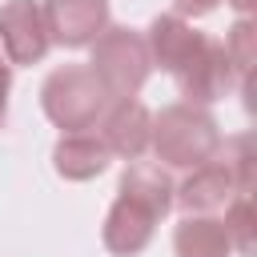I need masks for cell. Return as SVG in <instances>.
I'll return each mask as SVG.
<instances>
[{
  "instance_id": "6da1fadb",
  "label": "cell",
  "mask_w": 257,
  "mask_h": 257,
  "mask_svg": "<svg viewBox=\"0 0 257 257\" xmlns=\"http://www.w3.org/2000/svg\"><path fill=\"white\" fill-rule=\"evenodd\" d=\"M173 209V181L161 165H149V161H133L124 173H120V189H116V201L104 217V249L116 253V257H137L161 217Z\"/></svg>"
},
{
  "instance_id": "7a4b0ae2",
  "label": "cell",
  "mask_w": 257,
  "mask_h": 257,
  "mask_svg": "<svg viewBox=\"0 0 257 257\" xmlns=\"http://www.w3.org/2000/svg\"><path fill=\"white\" fill-rule=\"evenodd\" d=\"M149 149L169 169H197L221 153V128L205 108L181 100V104H169L153 116Z\"/></svg>"
},
{
  "instance_id": "3957f363",
  "label": "cell",
  "mask_w": 257,
  "mask_h": 257,
  "mask_svg": "<svg viewBox=\"0 0 257 257\" xmlns=\"http://www.w3.org/2000/svg\"><path fill=\"white\" fill-rule=\"evenodd\" d=\"M40 104H44V116L60 133H88V128H96V120L104 116L112 96L104 92V84L96 80V72L88 64H64L44 80Z\"/></svg>"
},
{
  "instance_id": "277c9868",
  "label": "cell",
  "mask_w": 257,
  "mask_h": 257,
  "mask_svg": "<svg viewBox=\"0 0 257 257\" xmlns=\"http://www.w3.org/2000/svg\"><path fill=\"white\" fill-rule=\"evenodd\" d=\"M92 60L88 68L96 72V80L104 84V92L112 100H133L149 72H153V60H149V48H145V36L133 32V28H104L92 44Z\"/></svg>"
},
{
  "instance_id": "5b68a950",
  "label": "cell",
  "mask_w": 257,
  "mask_h": 257,
  "mask_svg": "<svg viewBox=\"0 0 257 257\" xmlns=\"http://www.w3.org/2000/svg\"><path fill=\"white\" fill-rule=\"evenodd\" d=\"M177 76V88H181V96H185V104H213V100H221L229 88H233V68H229V56H225V44L221 40H213V36H205L201 44H197V52L173 72Z\"/></svg>"
},
{
  "instance_id": "8992f818",
  "label": "cell",
  "mask_w": 257,
  "mask_h": 257,
  "mask_svg": "<svg viewBox=\"0 0 257 257\" xmlns=\"http://www.w3.org/2000/svg\"><path fill=\"white\" fill-rule=\"evenodd\" d=\"M52 48L44 12L32 0H4L0 4V52L8 64H36Z\"/></svg>"
},
{
  "instance_id": "52a82bcc",
  "label": "cell",
  "mask_w": 257,
  "mask_h": 257,
  "mask_svg": "<svg viewBox=\"0 0 257 257\" xmlns=\"http://www.w3.org/2000/svg\"><path fill=\"white\" fill-rule=\"evenodd\" d=\"M48 40L60 48H88L108 28V0H44Z\"/></svg>"
},
{
  "instance_id": "ba28073f",
  "label": "cell",
  "mask_w": 257,
  "mask_h": 257,
  "mask_svg": "<svg viewBox=\"0 0 257 257\" xmlns=\"http://www.w3.org/2000/svg\"><path fill=\"white\" fill-rule=\"evenodd\" d=\"M100 141L108 153L124 161H141L153 141V112L141 100H112V108H104L100 116Z\"/></svg>"
},
{
  "instance_id": "9c48e42d",
  "label": "cell",
  "mask_w": 257,
  "mask_h": 257,
  "mask_svg": "<svg viewBox=\"0 0 257 257\" xmlns=\"http://www.w3.org/2000/svg\"><path fill=\"white\" fill-rule=\"evenodd\" d=\"M233 197H237V185H233L225 161H217V157L197 165V169H189V177L173 189V205H181L185 213H201V217L221 209V205H229Z\"/></svg>"
},
{
  "instance_id": "30bf717a",
  "label": "cell",
  "mask_w": 257,
  "mask_h": 257,
  "mask_svg": "<svg viewBox=\"0 0 257 257\" xmlns=\"http://www.w3.org/2000/svg\"><path fill=\"white\" fill-rule=\"evenodd\" d=\"M201 40H205V32H197V28H193L185 16H177V12L157 16V20L149 24V32H145L149 60H153L157 68H165V72H177V68L197 52Z\"/></svg>"
},
{
  "instance_id": "8fae6325",
  "label": "cell",
  "mask_w": 257,
  "mask_h": 257,
  "mask_svg": "<svg viewBox=\"0 0 257 257\" xmlns=\"http://www.w3.org/2000/svg\"><path fill=\"white\" fill-rule=\"evenodd\" d=\"M108 149L96 133H64L52 149V169L64 181H92L108 169Z\"/></svg>"
},
{
  "instance_id": "7c38bea8",
  "label": "cell",
  "mask_w": 257,
  "mask_h": 257,
  "mask_svg": "<svg viewBox=\"0 0 257 257\" xmlns=\"http://www.w3.org/2000/svg\"><path fill=\"white\" fill-rule=\"evenodd\" d=\"M173 249H177V257H229L233 253L225 225L217 217H201V213H189L177 225Z\"/></svg>"
},
{
  "instance_id": "4fadbf2b",
  "label": "cell",
  "mask_w": 257,
  "mask_h": 257,
  "mask_svg": "<svg viewBox=\"0 0 257 257\" xmlns=\"http://www.w3.org/2000/svg\"><path fill=\"white\" fill-rule=\"evenodd\" d=\"M225 56H229L233 76H237L241 88L249 92V72H253V56H257V28H253L249 16H241V20L225 32Z\"/></svg>"
},
{
  "instance_id": "5bb4252c",
  "label": "cell",
  "mask_w": 257,
  "mask_h": 257,
  "mask_svg": "<svg viewBox=\"0 0 257 257\" xmlns=\"http://www.w3.org/2000/svg\"><path fill=\"white\" fill-rule=\"evenodd\" d=\"M225 233H229V245L241 253V257H253L257 249V233H253V201L249 197H233L225 205Z\"/></svg>"
},
{
  "instance_id": "9a60e30c",
  "label": "cell",
  "mask_w": 257,
  "mask_h": 257,
  "mask_svg": "<svg viewBox=\"0 0 257 257\" xmlns=\"http://www.w3.org/2000/svg\"><path fill=\"white\" fill-rule=\"evenodd\" d=\"M225 169L237 185V197H249L253 193V181H257V149H253V137H237L225 153Z\"/></svg>"
},
{
  "instance_id": "2e32d148",
  "label": "cell",
  "mask_w": 257,
  "mask_h": 257,
  "mask_svg": "<svg viewBox=\"0 0 257 257\" xmlns=\"http://www.w3.org/2000/svg\"><path fill=\"white\" fill-rule=\"evenodd\" d=\"M177 4V16H209L221 0H173Z\"/></svg>"
},
{
  "instance_id": "e0dca14e",
  "label": "cell",
  "mask_w": 257,
  "mask_h": 257,
  "mask_svg": "<svg viewBox=\"0 0 257 257\" xmlns=\"http://www.w3.org/2000/svg\"><path fill=\"white\" fill-rule=\"evenodd\" d=\"M8 88H12V72H8V60H4V52H0V124H4V116H8Z\"/></svg>"
},
{
  "instance_id": "ac0fdd59",
  "label": "cell",
  "mask_w": 257,
  "mask_h": 257,
  "mask_svg": "<svg viewBox=\"0 0 257 257\" xmlns=\"http://www.w3.org/2000/svg\"><path fill=\"white\" fill-rule=\"evenodd\" d=\"M229 4H233L241 16H249V12H253V0H229Z\"/></svg>"
}]
</instances>
